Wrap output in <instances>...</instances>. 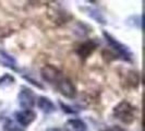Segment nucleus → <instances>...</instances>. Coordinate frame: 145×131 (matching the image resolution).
<instances>
[{"instance_id":"1","label":"nucleus","mask_w":145,"mask_h":131,"mask_svg":"<svg viewBox=\"0 0 145 131\" xmlns=\"http://www.w3.org/2000/svg\"><path fill=\"white\" fill-rule=\"evenodd\" d=\"M137 113L138 108L134 107L128 101H121L120 103H118L112 110L114 117L125 124H132L137 119Z\"/></svg>"},{"instance_id":"2","label":"nucleus","mask_w":145,"mask_h":131,"mask_svg":"<svg viewBox=\"0 0 145 131\" xmlns=\"http://www.w3.org/2000/svg\"><path fill=\"white\" fill-rule=\"evenodd\" d=\"M104 37L107 41V43L109 44V46L111 47V49L114 50V52L118 56V58H122L125 61H132V57L133 54L131 52L130 48L128 46H125L124 44L120 43L119 41H117L112 35L108 34L107 32H104Z\"/></svg>"},{"instance_id":"3","label":"nucleus","mask_w":145,"mask_h":131,"mask_svg":"<svg viewBox=\"0 0 145 131\" xmlns=\"http://www.w3.org/2000/svg\"><path fill=\"white\" fill-rule=\"evenodd\" d=\"M18 101L23 109H32L35 105V94L31 88L23 86L18 95Z\"/></svg>"},{"instance_id":"4","label":"nucleus","mask_w":145,"mask_h":131,"mask_svg":"<svg viewBox=\"0 0 145 131\" xmlns=\"http://www.w3.org/2000/svg\"><path fill=\"white\" fill-rule=\"evenodd\" d=\"M40 75L46 82H49V83H57L61 78H63L61 71L57 67L52 65L44 66L40 70Z\"/></svg>"},{"instance_id":"5","label":"nucleus","mask_w":145,"mask_h":131,"mask_svg":"<svg viewBox=\"0 0 145 131\" xmlns=\"http://www.w3.org/2000/svg\"><path fill=\"white\" fill-rule=\"evenodd\" d=\"M58 91L60 94L63 95L67 98H73L76 95V87L74 86L72 81L67 79V78H61L60 80L56 83Z\"/></svg>"},{"instance_id":"6","label":"nucleus","mask_w":145,"mask_h":131,"mask_svg":"<svg viewBox=\"0 0 145 131\" xmlns=\"http://www.w3.org/2000/svg\"><path fill=\"white\" fill-rule=\"evenodd\" d=\"M97 46H98V43L95 39H87L76 48V54L81 59L85 60L94 52Z\"/></svg>"},{"instance_id":"7","label":"nucleus","mask_w":145,"mask_h":131,"mask_svg":"<svg viewBox=\"0 0 145 131\" xmlns=\"http://www.w3.org/2000/svg\"><path fill=\"white\" fill-rule=\"evenodd\" d=\"M14 116L16 122L21 127H29L35 120L36 114L32 109H22L20 111H16Z\"/></svg>"},{"instance_id":"8","label":"nucleus","mask_w":145,"mask_h":131,"mask_svg":"<svg viewBox=\"0 0 145 131\" xmlns=\"http://www.w3.org/2000/svg\"><path fill=\"white\" fill-rule=\"evenodd\" d=\"M37 106L45 114H52L56 111V106L52 103L50 98L46 97V96H40L37 100Z\"/></svg>"},{"instance_id":"9","label":"nucleus","mask_w":145,"mask_h":131,"mask_svg":"<svg viewBox=\"0 0 145 131\" xmlns=\"http://www.w3.org/2000/svg\"><path fill=\"white\" fill-rule=\"evenodd\" d=\"M67 126H68V128L71 131H86L87 130L86 124H85L83 120L78 119V118L68 120Z\"/></svg>"},{"instance_id":"10","label":"nucleus","mask_w":145,"mask_h":131,"mask_svg":"<svg viewBox=\"0 0 145 131\" xmlns=\"http://www.w3.org/2000/svg\"><path fill=\"white\" fill-rule=\"evenodd\" d=\"M125 82L127 84L131 87H138V83H140V75L137 71H128L127 73V77H125Z\"/></svg>"},{"instance_id":"11","label":"nucleus","mask_w":145,"mask_h":131,"mask_svg":"<svg viewBox=\"0 0 145 131\" xmlns=\"http://www.w3.org/2000/svg\"><path fill=\"white\" fill-rule=\"evenodd\" d=\"M1 54V62L5 65V67H9V68H11V69H16V67H15V60L11 56H9L8 54H6L5 51H1L0 52Z\"/></svg>"},{"instance_id":"12","label":"nucleus","mask_w":145,"mask_h":131,"mask_svg":"<svg viewBox=\"0 0 145 131\" xmlns=\"http://www.w3.org/2000/svg\"><path fill=\"white\" fill-rule=\"evenodd\" d=\"M85 10H87L88 15H89L91 18H93L95 21H97L98 23H103V24H105V23H106L105 19L103 18L102 13H101L99 11H97V10H95V9H92V8H89V9L85 8Z\"/></svg>"},{"instance_id":"13","label":"nucleus","mask_w":145,"mask_h":131,"mask_svg":"<svg viewBox=\"0 0 145 131\" xmlns=\"http://www.w3.org/2000/svg\"><path fill=\"white\" fill-rule=\"evenodd\" d=\"M3 129H5V131H23L21 127H19L16 124H14V121H12L11 119L7 120Z\"/></svg>"},{"instance_id":"14","label":"nucleus","mask_w":145,"mask_h":131,"mask_svg":"<svg viewBox=\"0 0 145 131\" xmlns=\"http://www.w3.org/2000/svg\"><path fill=\"white\" fill-rule=\"evenodd\" d=\"M59 104H60L61 108H62V110L65 111V114H69V115H74V114H76V113H78V110H76V109H74L73 107L69 106V105H65V103L59 102Z\"/></svg>"},{"instance_id":"15","label":"nucleus","mask_w":145,"mask_h":131,"mask_svg":"<svg viewBox=\"0 0 145 131\" xmlns=\"http://www.w3.org/2000/svg\"><path fill=\"white\" fill-rule=\"evenodd\" d=\"M102 131H125L123 128L119 127V126H111V127H107L105 129H103Z\"/></svg>"},{"instance_id":"16","label":"nucleus","mask_w":145,"mask_h":131,"mask_svg":"<svg viewBox=\"0 0 145 131\" xmlns=\"http://www.w3.org/2000/svg\"><path fill=\"white\" fill-rule=\"evenodd\" d=\"M46 131H61V130L58 129V128H49V129H47Z\"/></svg>"}]
</instances>
